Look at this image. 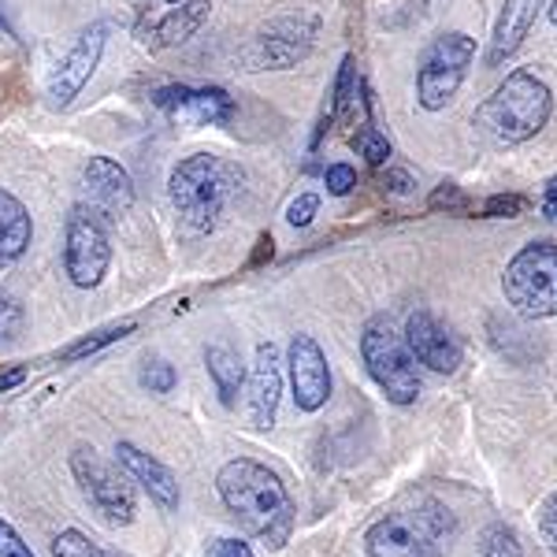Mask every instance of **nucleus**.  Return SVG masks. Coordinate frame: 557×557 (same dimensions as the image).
<instances>
[{
	"instance_id": "nucleus-18",
	"label": "nucleus",
	"mask_w": 557,
	"mask_h": 557,
	"mask_svg": "<svg viewBox=\"0 0 557 557\" xmlns=\"http://www.w3.org/2000/svg\"><path fill=\"white\" fill-rule=\"evenodd\" d=\"M115 461H120V469L127 472L131 480L138 483V487L146 491L160 509H178V502H183L178 475L168 469L160 457L146 454L141 446H134V443H115Z\"/></svg>"
},
{
	"instance_id": "nucleus-3",
	"label": "nucleus",
	"mask_w": 557,
	"mask_h": 557,
	"mask_svg": "<svg viewBox=\"0 0 557 557\" xmlns=\"http://www.w3.org/2000/svg\"><path fill=\"white\" fill-rule=\"evenodd\" d=\"M554 112V94L532 71L517 67L494 94L475 108V127L498 146H524L546 127Z\"/></svg>"
},
{
	"instance_id": "nucleus-6",
	"label": "nucleus",
	"mask_w": 557,
	"mask_h": 557,
	"mask_svg": "<svg viewBox=\"0 0 557 557\" xmlns=\"http://www.w3.org/2000/svg\"><path fill=\"white\" fill-rule=\"evenodd\" d=\"M506 301L528 320L557 317V242H528L502 275Z\"/></svg>"
},
{
	"instance_id": "nucleus-24",
	"label": "nucleus",
	"mask_w": 557,
	"mask_h": 557,
	"mask_svg": "<svg viewBox=\"0 0 557 557\" xmlns=\"http://www.w3.org/2000/svg\"><path fill=\"white\" fill-rule=\"evenodd\" d=\"M475 557H524V550H520L513 528L491 524L487 532H483V539H480V554H475Z\"/></svg>"
},
{
	"instance_id": "nucleus-15",
	"label": "nucleus",
	"mask_w": 557,
	"mask_h": 557,
	"mask_svg": "<svg viewBox=\"0 0 557 557\" xmlns=\"http://www.w3.org/2000/svg\"><path fill=\"white\" fill-rule=\"evenodd\" d=\"M278 398H283V357H278L275 343H260L253 357V372H249V391H246L249 428L272 431Z\"/></svg>"
},
{
	"instance_id": "nucleus-13",
	"label": "nucleus",
	"mask_w": 557,
	"mask_h": 557,
	"mask_svg": "<svg viewBox=\"0 0 557 557\" xmlns=\"http://www.w3.org/2000/svg\"><path fill=\"white\" fill-rule=\"evenodd\" d=\"M157 108L178 127H220L235 115V101L220 86H164L157 89Z\"/></svg>"
},
{
	"instance_id": "nucleus-32",
	"label": "nucleus",
	"mask_w": 557,
	"mask_h": 557,
	"mask_svg": "<svg viewBox=\"0 0 557 557\" xmlns=\"http://www.w3.org/2000/svg\"><path fill=\"white\" fill-rule=\"evenodd\" d=\"M428 205H431V209H446V212H465V209H469V197L457 190L454 183H446V186H438V190L431 194Z\"/></svg>"
},
{
	"instance_id": "nucleus-1",
	"label": "nucleus",
	"mask_w": 557,
	"mask_h": 557,
	"mask_svg": "<svg viewBox=\"0 0 557 557\" xmlns=\"http://www.w3.org/2000/svg\"><path fill=\"white\" fill-rule=\"evenodd\" d=\"M215 491H220L227 513L268 550H283L290 543L298 509H294L286 483L268 465L253 461V457H235L215 472Z\"/></svg>"
},
{
	"instance_id": "nucleus-37",
	"label": "nucleus",
	"mask_w": 557,
	"mask_h": 557,
	"mask_svg": "<svg viewBox=\"0 0 557 557\" xmlns=\"http://www.w3.org/2000/svg\"><path fill=\"white\" fill-rule=\"evenodd\" d=\"M386 186H391L394 194H409L412 178H409V172H386Z\"/></svg>"
},
{
	"instance_id": "nucleus-26",
	"label": "nucleus",
	"mask_w": 557,
	"mask_h": 557,
	"mask_svg": "<svg viewBox=\"0 0 557 557\" xmlns=\"http://www.w3.org/2000/svg\"><path fill=\"white\" fill-rule=\"evenodd\" d=\"M52 557H112V554H104L97 543H89L78 528H67V532L52 539Z\"/></svg>"
},
{
	"instance_id": "nucleus-12",
	"label": "nucleus",
	"mask_w": 557,
	"mask_h": 557,
	"mask_svg": "<svg viewBox=\"0 0 557 557\" xmlns=\"http://www.w3.org/2000/svg\"><path fill=\"white\" fill-rule=\"evenodd\" d=\"M317 30H320L317 15H286V20H275L268 30H260L253 38L246 60L253 64V71H286L309 57Z\"/></svg>"
},
{
	"instance_id": "nucleus-28",
	"label": "nucleus",
	"mask_w": 557,
	"mask_h": 557,
	"mask_svg": "<svg viewBox=\"0 0 557 557\" xmlns=\"http://www.w3.org/2000/svg\"><path fill=\"white\" fill-rule=\"evenodd\" d=\"M141 386H146L149 394H172L175 391V383H178V372H175V364H168V361H146V368H141Z\"/></svg>"
},
{
	"instance_id": "nucleus-40",
	"label": "nucleus",
	"mask_w": 557,
	"mask_h": 557,
	"mask_svg": "<svg viewBox=\"0 0 557 557\" xmlns=\"http://www.w3.org/2000/svg\"><path fill=\"white\" fill-rule=\"evenodd\" d=\"M550 23H557V0H550Z\"/></svg>"
},
{
	"instance_id": "nucleus-31",
	"label": "nucleus",
	"mask_w": 557,
	"mask_h": 557,
	"mask_svg": "<svg viewBox=\"0 0 557 557\" xmlns=\"http://www.w3.org/2000/svg\"><path fill=\"white\" fill-rule=\"evenodd\" d=\"M323 183H327V190L335 197H346L357 186V172L349 164H331L327 172H323Z\"/></svg>"
},
{
	"instance_id": "nucleus-39",
	"label": "nucleus",
	"mask_w": 557,
	"mask_h": 557,
	"mask_svg": "<svg viewBox=\"0 0 557 557\" xmlns=\"http://www.w3.org/2000/svg\"><path fill=\"white\" fill-rule=\"evenodd\" d=\"M546 197H557V178H554L550 186H546Z\"/></svg>"
},
{
	"instance_id": "nucleus-17",
	"label": "nucleus",
	"mask_w": 557,
	"mask_h": 557,
	"mask_svg": "<svg viewBox=\"0 0 557 557\" xmlns=\"http://www.w3.org/2000/svg\"><path fill=\"white\" fill-rule=\"evenodd\" d=\"M406 346L420 364L438 375H454L461 368V346L428 309H417L406 320Z\"/></svg>"
},
{
	"instance_id": "nucleus-10",
	"label": "nucleus",
	"mask_w": 557,
	"mask_h": 557,
	"mask_svg": "<svg viewBox=\"0 0 557 557\" xmlns=\"http://www.w3.org/2000/svg\"><path fill=\"white\" fill-rule=\"evenodd\" d=\"M212 12V0H134V38L149 52L178 49Z\"/></svg>"
},
{
	"instance_id": "nucleus-38",
	"label": "nucleus",
	"mask_w": 557,
	"mask_h": 557,
	"mask_svg": "<svg viewBox=\"0 0 557 557\" xmlns=\"http://www.w3.org/2000/svg\"><path fill=\"white\" fill-rule=\"evenodd\" d=\"M543 212L550 215V220H557V197H546V201H543Z\"/></svg>"
},
{
	"instance_id": "nucleus-7",
	"label": "nucleus",
	"mask_w": 557,
	"mask_h": 557,
	"mask_svg": "<svg viewBox=\"0 0 557 557\" xmlns=\"http://www.w3.org/2000/svg\"><path fill=\"white\" fill-rule=\"evenodd\" d=\"M112 268V231L108 215L89 201H78L67 212L64 227V272L78 290H94Z\"/></svg>"
},
{
	"instance_id": "nucleus-23",
	"label": "nucleus",
	"mask_w": 557,
	"mask_h": 557,
	"mask_svg": "<svg viewBox=\"0 0 557 557\" xmlns=\"http://www.w3.org/2000/svg\"><path fill=\"white\" fill-rule=\"evenodd\" d=\"M131 331H134V323H115V327L94 331V335H86V338H78V343H71V346L64 349V354L57 357V361H60V364H71V361H83V357H94L97 349L120 343V338H127Z\"/></svg>"
},
{
	"instance_id": "nucleus-25",
	"label": "nucleus",
	"mask_w": 557,
	"mask_h": 557,
	"mask_svg": "<svg viewBox=\"0 0 557 557\" xmlns=\"http://www.w3.org/2000/svg\"><path fill=\"white\" fill-rule=\"evenodd\" d=\"M23 327H26V312H23V305L15 301L12 294L0 290V346L20 343Z\"/></svg>"
},
{
	"instance_id": "nucleus-19",
	"label": "nucleus",
	"mask_w": 557,
	"mask_h": 557,
	"mask_svg": "<svg viewBox=\"0 0 557 557\" xmlns=\"http://www.w3.org/2000/svg\"><path fill=\"white\" fill-rule=\"evenodd\" d=\"M539 8H543V0H506V4H502V15L491 34L487 67H502L520 45H524L528 30H532L539 20Z\"/></svg>"
},
{
	"instance_id": "nucleus-11",
	"label": "nucleus",
	"mask_w": 557,
	"mask_h": 557,
	"mask_svg": "<svg viewBox=\"0 0 557 557\" xmlns=\"http://www.w3.org/2000/svg\"><path fill=\"white\" fill-rule=\"evenodd\" d=\"M104 45H108V23H89L75 38V45L52 64L49 78H45V97H49L52 108H67L83 94L86 83L94 78V71L101 67Z\"/></svg>"
},
{
	"instance_id": "nucleus-21",
	"label": "nucleus",
	"mask_w": 557,
	"mask_h": 557,
	"mask_svg": "<svg viewBox=\"0 0 557 557\" xmlns=\"http://www.w3.org/2000/svg\"><path fill=\"white\" fill-rule=\"evenodd\" d=\"M205 364H209V375H212V383H215V394H220V401L227 409H235L242 380H246V364H242V357L227 343H215V346L205 349Z\"/></svg>"
},
{
	"instance_id": "nucleus-30",
	"label": "nucleus",
	"mask_w": 557,
	"mask_h": 557,
	"mask_svg": "<svg viewBox=\"0 0 557 557\" xmlns=\"http://www.w3.org/2000/svg\"><path fill=\"white\" fill-rule=\"evenodd\" d=\"M539 535L550 546V554H557V494H550L539 509Z\"/></svg>"
},
{
	"instance_id": "nucleus-22",
	"label": "nucleus",
	"mask_w": 557,
	"mask_h": 557,
	"mask_svg": "<svg viewBox=\"0 0 557 557\" xmlns=\"http://www.w3.org/2000/svg\"><path fill=\"white\" fill-rule=\"evenodd\" d=\"M357 94H361V75H357L354 57H346L335 78V94H331V120H346L357 108Z\"/></svg>"
},
{
	"instance_id": "nucleus-14",
	"label": "nucleus",
	"mask_w": 557,
	"mask_h": 557,
	"mask_svg": "<svg viewBox=\"0 0 557 557\" xmlns=\"http://www.w3.org/2000/svg\"><path fill=\"white\" fill-rule=\"evenodd\" d=\"M286 372H290L294 401L301 412H317L331 398V368L320 343L312 335H294L286 349Z\"/></svg>"
},
{
	"instance_id": "nucleus-34",
	"label": "nucleus",
	"mask_w": 557,
	"mask_h": 557,
	"mask_svg": "<svg viewBox=\"0 0 557 557\" xmlns=\"http://www.w3.org/2000/svg\"><path fill=\"white\" fill-rule=\"evenodd\" d=\"M524 212V197L517 194H498L491 201H483V215H520Z\"/></svg>"
},
{
	"instance_id": "nucleus-29",
	"label": "nucleus",
	"mask_w": 557,
	"mask_h": 557,
	"mask_svg": "<svg viewBox=\"0 0 557 557\" xmlns=\"http://www.w3.org/2000/svg\"><path fill=\"white\" fill-rule=\"evenodd\" d=\"M320 212V197L317 194H298L290 205H286V223L290 227H309Z\"/></svg>"
},
{
	"instance_id": "nucleus-36",
	"label": "nucleus",
	"mask_w": 557,
	"mask_h": 557,
	"mask_svg": "<svg viewBox=\"0 0 557 557\" xmlns=\"http://www.w3.org/2000/svg\"><path fill=\"white\" fill-rule=\"evenodd\" d=\"M26 375H30V372H26L23 364L4 368V372H0V394H4V391H15V386H20V383L26 380Z\"/></svg>"
},
{
	"instance_id": "nucleus-2",
	"label": "nucleus",
	"mask_w": 557,
	"mask_h": 557,
	"mask_svg": "<svg viewBox=\"0 0 557 557\" xmlns=\"http://www.w3.org/2000/svg\"><path fill=\"white\" fill-rule=\"evenodd\" d=\"M168 194H172L178 220L197 235H209L242 194V172L215 152H194L172 168Z\"/></svg>"
},
{
	"instance_id": "nucleus-16",
	"label": "nucleus",
	"mask_w": 557,
	"mask_h": 557,
	"mask_svg": "<svg viewBox=\"0 0 557 557\" xmlns=\"http://www.w3.org/2000/svg\"><path fill=\"white\" fill-rule=\"evenodd\" d=\"M83 201L101 209L108 220H120L134 209V178L112 157H89L83 168Z\"/></svg>"
},
{
	"instance_id": "nucleus-9",
	"label": "nucleus",
	"mask_w": 557,
	"mask_h": 557,
	"mask_svg": "<svg viewBox=\"0 0 557 557\" xmlns=\"http://www.w3.org/2000/svg\"><path fill=\"white\" fill-rule=\"evenodd\" d=\"M475 60V41L461 30H446L428 45L417 67V101L424 112H443L457 97Z\"/></svg>"
},
{
	"instance_id": "nucleus-20",
	"label": "nucleus",
	"mask_w": 557,
	"mask_h": 557,
	"mask_svg": "<svg viewBox=\"0 0 557 557\" xmlns=\"http://www.w3.org/2000/svg\"><path fill=\"white\" fill-rule=\"evenodd\" d=\"M34 238V220L12 190L0 186V268H12Z\"/></svg>"
},
{
	"instance_id": "nucleus-27",
	"label": "nucleus",
	"mask_w": 557,
	"mask_h": 557,
	"mask_svg": "<svg viewBox=\"0 0 557 557\" xmlns=\"http://www.w3.org/2000/svg\"><path fill=\"white\" fill-rule=\"evenodd\" d=\"M354 146H357V152L368 160L372 168H383L386 160H391V141H386V134H380L375 127H364L354 134Z\"/></svg>"
},
{
	"instance_id": "nucleus-35",
	"label": "nucleus",
	"mask_w": 557,
	"mask_h": 557,
	"mask_svg": "<svg viewBox=\"0 0 557 557\" xmlns=\"http://www.w3.org/2000/svg\"><path fill=\"white\" fill-rule=\"evenodd\" d=\"M209 557H257V554L246 543H238V539H215V543H209Z\"/></svg>"
},
{
	"instance_id": "nucleus-33",
	"label": "nucleus",
	"mask_w": 557,
	"mask_h": 557,
	"mask_svg": "<svg viewBox=\"0 0 557 557\" xmlns=\"http://www.w3.org/2000/svg\"><path fill=\"white\" fill-rule=\"evenodd\" d=\"M0 557H34V550L23 543V535L8 520H0Z\"/></svg>"
},
{
	"instance_id": "nucleus-8",
	"label": "nucleus",
	"mask_w": 557,
	"mask_h": 557,
	"mask_svg": "<svg viewBox=\"0 0 557 557\" xmlns=\"http://www.w3.org/2000/svg\"><path fill=\"white\" fill-rule=\"evenodd\" d=\"M71 475H75L78 491L104 524L127 528L138 517V494H134V480L112 461H104L94 446H78L71 454Z\"/></svg>"
},
{
	"instance_id": "nucleus-5",
	"label": "nucleus",
	"mask_w": 557,
	"mask_h": 557,
	"mask_svg": "<svg viewBox=\"0 0 557 557\" xmlns=\"http://www.w3.org/2000/svg\"><path fill=\"white\" fill-rule=\"evenodd\" d=\"M361 361L375 386L386 394V401H394V406H412L417 401V357L409 354L406 335H398L386 317H372L361 327Z\"/></svg>"
},
{
	"instance_id": "nucleus-4",
	"label": "nucleus",
	"mask_w": 557,
	"mask_h": 557,
	"mask_svg": "<svg viewBox=\"0 0 557 557\" xmlns=\"http://www.w3.org/2000/svg\"><path fill=\"white\" fill-rule=\"evenodd\" d=\"M457 535V520L443 502L420 498L409 509H394L364 535L368 557H443Z\"/></svg>"
}]
</instances>
